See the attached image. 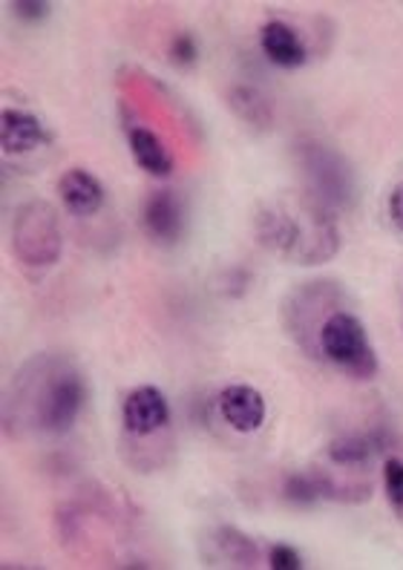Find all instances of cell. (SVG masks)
Returning <instances> with one entry per match:
<instances>
[{"instance_id": "obj_1", "label": "cell", "mask_w": 403, "mask_h": 570, "mask_svg": "<svg viewBox=\"0 0 403 570\" xmlns=\"http://www.w3.org/2000/svg\"><path fill=\"white\" fill-rule=\"evenodd\" d=\"M257 239L288 263L321 265L341 250L334 210L312 196H285L257 210Z\"/></svg>"}, {"instance_id": "obj_2", "label": "cell", "mask_w": 403, "mask_h": 570, "mask_svg": "<svg viewBox=\"0 0 403 570\" xmlns=\"http://www.w3.org/2000/svg\"><path fill=\"white\" fill-rule=\"evenodd\" d=\"M317 352L357 381H368L377 372L375 348L368 343L363 323L352 312L334 308L328 314L323 326L317 328Z\"/></svg>"}, {"instance_id": "obj_3", "label": "cell", "mask_w": 403, "mask_h": 570, "mask_svg": "<svg viewBox=\"0 0 403 570\" xmlns=\"http://www.w3.org/2000/svg\"><path fill=\"white\" fill-rule=\"evenodd\" d=\"M294 159L299 165V174L306 181V190L312 199L326 205L328 210L346 208L355 194V179H352V167L337 150L321 141H299L294 150Z\"/></svg>"}, {"instance_id": "obj_4", "label": "cell", "mask_w": 403, "mask_h": 570, "mask_svg": "<svg viewBox=\"0 0 403 570\" xmlns=\"http://www.w3.org/2000/svg\"><path fill=\"white\" fill-rule=\"evenodd\" d=\"M63 239L56 208L43 199H29L12 216V250L29 268H49L61 257Z\"/></svg>"}, {"instance_id": "obj_5", "label": "cell", "mask_w": 403, "mask_h": 570, "mask_svg": "<svg viewBox=\"0 0 403 570\" xmlns=\"http://www.w3.org/2000/svg\"><path fill=\"white\" fill-rule=\"evenodd\" d=\"M83 406V381L72 368H58L38 386L32 401V421L47 435H61L76 424Z\"/></svg>"}, {"instance_id": "obj_6", "label": "cell", "mask_w": 403, "mask_h": 570, "mask_svg": "<svg viewBox=\"0 0 403 570\" xmlns=\"http://www.w3.org/2000/svg\"><path fill=\"white\" fill-rule=\"evenodd\" d=\"M170 421V406L161 390L156 386H139L125 397L121 404V424L130 435H154V432L165 430Z\"/></svg>"}, {"instance_id": "obj_7", "label": "cell", "mask_w": 403, "mask_h": 570, "mask_svg": "<svg viewBox=\"0 0 403 570\" xmlns=\"http://www.w3.org/2000/svg\"><path fill=\"white\" fill-rule=\"evenodd\" d=\"M219 412L230 430L257 432L265 424V397L248 383H230L219 392Z\"/></svg>"}, {"instance_id": "obj_8", "label": "cell", "mask_w": 403, "mask_h": 570, "mask_svg": "<svg viewBox=\"0 0 403 570\" xmlns=\"http://www.w3.org/2000/svg\"><path fill=\"white\" fill-rule=\"evenodd\" d=\"M141 225L154 243H176L181 237V225H185L179 196L174 190H156L147 196L145 208H141Z\"/></svg>"}, {"instance_id": "obj_9", "label": "cell", "mask_w": 403, "mask_h": 570, "mask_svg": "<svg viewBox=\"0 0 403 570\" xmlns=\"http://www.w3.org/2000/svg\"><path fill=\"white\" fill-rule=\"evenodd\" d=\"M58 199L72 216H92L105 205V185L81 167H72L58 179Z\"/></svg>"}, {"instance_id": "obj_10", "label": "cell", "mask_w": 403, "mask_h": 570, "mask_svg": "<svg viewBox=\"0 0 403 570\" xmlns=\"http://www.w3.org/2000/svg\"><path fill=\"white\" fill-rule=\"evenodd\" d=\"M49 141V132L38 116L27 110H3L0 116V145L12 156L32 154Z\"/></svg>"}, {"instance_id": "obj_11", "label": "cell", "mask_w": 403, "mask_h": 570, "mask_svg": "<svg viewBox=\"0 0 403 570\" xmlns=\"http://www.w3.org/2000/svg\"><path fill=\"white\" fill-rule=\"evenodd\" d=\"M259 47H263L265 58L283 70H294L308 61L306 43L299 41L297 32L283 21H268L259 29Z\"/></svg>"}, {"instance_id": "obj_12", "label": "cell", "mask_w": 403, "mask_h": 570, "mask_svg": "<svg viewBox=\"0 0 403 570\" xmlns=\"http://www.w3.org/2000/svg\"><path fill=\"white\" fill-rule=\"evenodd\" d=\"M127 145H130L132 161H136L145 174L156 176V179H165V176L174 174V159L167 154L165 141H161L150 127H130V130H127Z\"/></svg>"}, {"instance_id": "obj_13", "label": "cell", "mask_w": 403, "mask_h": 570, "mask_svg": "<svg viewBox=\"0 0 403 570\" xmlns=\"http://www.w3.org/2000/svg\"><path fill=\"white\" fill-rule=\"evenodd\" d=\"M228 107L237 112V119L245 125L257 127V130H268L274 121L272 101L259 90L248 87V83H237L228 90Z\"/></svg>"}, {"instance_id": "obj_14", "label": "cell", "mask_w": 403, "mask_h": 570, "mask_svg": "<svg viewBox=\"0 0 403 570\" xmlns=\"http://www.w3.org/2000/svg\"><path fill=\"white\" fill-rule=\"evenodd\" d=\"M372 452H375V441L366 439V435H343V439L332 441L328 459L337 466H357L366 464Z\"/></svg>"}, {"instance_id": "obj_15", "label": "cell", "mask_w": 403, "mask_h": 570, "mask_svg": "<svg viewBox=\"0 0 403 570\" xmlns=\"http://www.w3.org/2000/svg\"><path fill=\"white\" fill-rule=\"evenodd\" d=\"M216 544H219V550H223L225 557H228L234 564H245V568H250V564L259 559L257 544L234 528L219 530V533H216Z\"/></svg>"}, {"instance_id": "obj_16", "label": "cell", "mask_w": 403, "mask_h": 570, "mask_svg": "<svg viewBox=\"0 0 403 570\" xmlns=\"http://www.w3.org/2000/svg\"><path fill=\"white\" fill-rule=\"evenodd\" d=\"M326 495V488H323V475L317 473H294L285 479V499L292 504H299V508H308L314 501Z\"/></svg>"}, {"instance_id": "obj_17", "label": "cell", "mask_w": 403, "mask_h": 570, "mask_svg": "<svg viewBox=\"0 0 403 570\" xmlns=\"http://www.w3.org/2000/svg\"><path fill=\"white\" fill-rule=\"evenodd\" d=\"M383 490L390 499L392 508L403 513V461L401 459H386L383 461Z\"/></svg>"}, {"instance_id": "obj_18", "label": "cell", "mask_w": 403, "mask_h": 570, "mask_svg": "<svg viewBox=\"0 0 403 570\" xmlns=\"http://www.w3.org/2000/svg\"><path fill=\"white\" fill-rule=\"evenodd\" d=\"M170 58H174L179 67H190V63L199 58V47H196V41L190 32H179V36L170 41Z\"/></svg>"}, {"instance_id": "obj_19", "label": "cell", "mask_w": 403, "mask_h": 570, "mask_svg": "<svg viewBox=\"0 0 403 570\" xmlns=\"http://www.w3.org/2000/svg\"><path fill=\"white\" fill-rule=\"evenodd\" d=\"M268 568L272 570H299L303 568V559H299L297 550L279 542V544H272V550H268Z\"/></svg>"}, {"instance_id": "obj_20", "label": "cell", "mask_w": 403, "mask_h": 570, "mask_svg": "<svg viewBox=\"0 0 403 570\" xmlns=\"http://www.w3.org/2000/svg\"><path fill=\"white\" fill-rule=\"evenodd\" d=\"M49 9H52V3H47V0H14L12 3L14 18H21V21L27 23L43 21L49 14Z\"/></svg>"}, {"instance_id": "obj_21", "label": "cell", "mask_w": 403, "mask_h": 570, "mask_svg": "<svg viewBox=\"0 0 403 570\" xmlns=\"http://www.w3.org/2000/svg\"><path fill=\"white\" fill-rule=\"evenodd\" d=\"M390 219L392 225L403 234V181H397L390 194Z\"/></svg>"}]
</instances>
